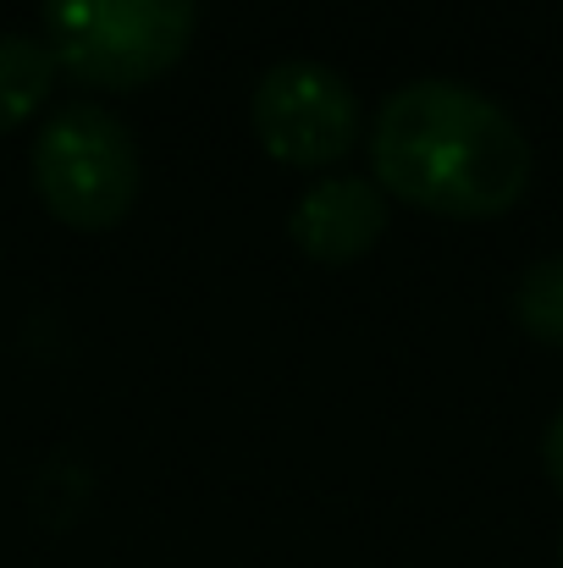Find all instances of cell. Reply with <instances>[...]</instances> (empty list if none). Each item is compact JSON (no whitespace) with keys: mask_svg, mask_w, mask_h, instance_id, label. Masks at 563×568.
<instances>
[{"mask_svg":"<svg viewBox=\"0 0 563 568\" xmlns=\"http://www.w3.org/2000/svg\"><path fill=\"white\" fill-rule=\"evenodd\" d=\"M542 464H547V480L563 491V408L553 414V425H547V436H542Z\"/></svg>","mask_w":563,"mask_h":568,"instance_id":"8","label":"cell"},{"mask_svg":"<svg viewBox=\"0 0 563 568\" xmlns=\"http://www.w3.org/2000/svg\"><path fill=\"white\" fill-rule=\"evenodd\" d=\"M293 243L321 260V265H343L375 248V237L386 232V193L365 178H326L304 193L288 215Z\"/></svg>","mask_w":563,"mask_h":568,"instance_id":"5","label":"cell"},{"mask_svg":"<svg viewBox=\"0 0 563 568\" xmlns=\"http://www.w3.org/2000/svg\"><path fill=\"white\" fill-rule=\"evenodd\" d=\"M514 321H520L536 343L563 348V254L536 260V265L520 276V287H514Z\"/></svg>","mask_w":563,"mask_h":568,"instance_id":"7","label":"cell"},{"mask_svg":"<svg viewBox=\"0 0 563 568\" xmlns=\"http://www.w3.org/2000/svg\"><path fill=\"white\" fill-rule=\"evenodd\" d=\"M375 189L414 210L486 221L514 210L531 189L525 128L470 83L414 78L381 100L371 122Z\"/></svg>","mask_w":563,"mask_h":568,"instance_id":"1","label":"cell"},{"mask_svg":"<svg viewBox=\"0 0 563 568\" xmlns=\"http://www.w3.org/2000/svg\"><path fill=\"white\" fill-rule=\"evenodd\" d=\"M33 189L78 232L117 226L139 199V144L128 122L89 100L61 105L33 139Z\"/></svg>","mask_w":563,"mask_h":568,"instance_id":"3","label":"cell"},{"mask_svg":"<svg viewBox=\"0 0 563 568\" xmlns=\"http://www.w3.org/2000/svg\"><path fill=\"white\" fill-rule=\"evenodd\" d=\"M44 44L89 89H144L188 55L199 0H39Z\"/></svg>","mask_w":563,"mask_h":568,"instance_id":"2","label":"cell"},{"mask_svg":"<svg viewBox=\"0 0 563 568\" xmlns=\"http://www.w3.org/2000/svg\"><path fill=\"white\" fill-rule=\"evenodd\" d=\"M559 568H563V541H559Z\"/></svg>","mask_w":563,"mask_h":568,"instance_id":"9","label":"cell"},{"mask_svg":"<svg viewBox=\"0 0 563 568\" xmlns=\"http://www.w3.org/2000/svg\"><path fill=\"white\" fill-rule=\"evenodd\" d=\"M56 83V55L33 33H0V133L22 128Z\"/></svg>","mask_w":563,"mask_h":568,"instance_id":"6","label":"cell"},{"mask_svg":"<svg viewBox=\"0 0 563 568\" xmlns=\"http://www.w3.org/2000/svg\"><path fill=\"white\" fill-rule=\"evenodd\" d=\"M254 139L282 166H332L360 139L354 83L321 61H277L254 89Z\"/></svg>","mask_w":563,"mask_h":568,"instance_id":"4","label":"cell"}]
</instances>
